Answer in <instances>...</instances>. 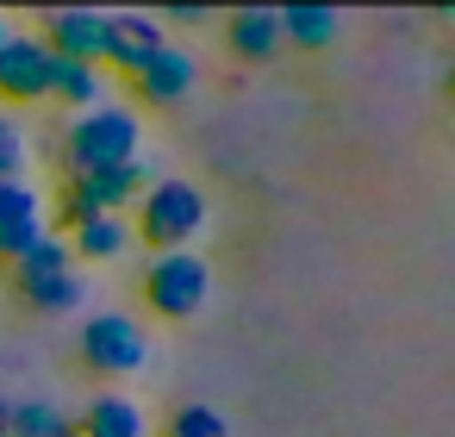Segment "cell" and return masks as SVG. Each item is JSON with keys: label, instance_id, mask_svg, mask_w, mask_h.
I'll list each match as a JSON object with an SVG mask.
<instances>
[{"label": "cell", "instance_id": "1", "mask_svg": "<svg viewBox=\"0 0 455 437\" xmlns=\"http://www.w3.org/2000/svg\"><path fill=\"white\" fill-rule=\"evenodd\" d=\"M63 175H94V169H119L132 157H144V119L119 101H100L88 113H76L57 138Z\"/></svg>", "mask_w": 455, "mask_h": 437}, {"label": "cell", "instance_id": "2", "mask_svg": "<svg viewBox=\"0 0 455 437\" xmlns=\"http://www.w3.org/2000/svg\"><path fill=\"white\" fill-rule=\"evenodd\" d=\"M206 213H212V206H206V194H200L188 175H156V182L138 194V206H132L125 219H132V238L163 256V250L194 244V238L206 231Z\"/></svg>", "mask_w": 455, "mask_h": 437}, {"label": "cell", "instance_id": "3", "mask_svg": "<svg viewBox=\"0 0 455 437\" xmlns=\"http://www.w3.org/2000/svg\"><path fill=\"white\" fill-rule=\"evenodd\" d=\"M7 275H13V294H20L32 312H44V319H63V312H76V306L88 300L82 263L69 256V238H63V231H44L20 263H7Z\"/></svg>", "mask_w": 455, "mask_h": 437}, {"label": "cell", "instance_id": "4", "mask_svg": "<svg viewBox=\"0 0 455 437\" xmlns=\"http://www.w3.org/2000/svg\"><path fill=\"white\" fill-rule=\"evenodd\" d=\"M156 175H163V169H156L150 157H132V163L94 169V175H63L57 200H44V213H57V225H63V238H69V231H76L82 219H94V213H132L138 194H144Z\"/></svg>", "mask_w": 455, "mask_h": 437}, {"label": "cell", "instance_id": "5", "mask_svg": "<svg viewBox=\"0 0 455 437\" xmlns=\"http://www.w3.org/2000/svg\"><path fill=\"white\" fill-rule=\"evenodd\" d=\"M76 350H82V368H94L107 387H119V381L150 368V331L132 312H88Z\"/></svg>", "mask_w": 455, "mask_h": 437}, {"label": "cell", "instance_id": "6", "mask_svg": "<svg viewBox=\"0 0 455 437\" xmlns=\"http://www.w3.org/2000/svg\"><path fill=\"white\" fill-rule=\"evenodd\" d=\"M206 300H212V263L200 250H163V256H150V269H144V306L156 319L181 325Z\"/></svg>", "mask_w": 455, "mask_h": 437}, {"label": "cell", "instance_id": "7", "mask_svg": "<svg viewBox=\"0 0 455 437\" xmlns=\"http://www.w3.org/2000/svg\"><path fill=\"white\" fill-rule=\"evenodd\" d=\"M51 69H57V57L44 51L38 32H7V45H0V101L51 107Z\"/></svg>", "mask_w": 455, "mask_h": 437}, {"label": "cell", "instance_id": "8", "mask_svg": "<svg viewBox=\"0 0 455 437\" xmlns=\"http://www.w3.org/2000/svg\"><path fill=\"white\" fill-rule=\"evenodd\" d=\"M38 38H44V51L63 57V63H94V69H107V13H100V7H57V13H44Z\"/></svg>", "mask_w": 455, "mask_h": 437}, {"label": "cell", "instance_id": "9", "mask_svg": "<svg viewBox=\"0 0 455 437\" xmlns=\"http://www.w3.org/2000/svg\"><path fill=\"white\" fill-rule=\"evenodd\" d=\"M51 231L44 194L20 175V182H0V263H20L38 238Z\"/></svg>", "mask_w": 455, "mask_h": 437}, {"label": "cell", "instance_id": "10", "mask_svg": "<svg viewBox=\"0 0 455 437\" xmlns=\"http://www.w3.org/2000/svg\"><path fill=\"white\" fill-rule=\"evenodd\" d=\"M163 45H169L163 38V20H150V13H107V69L113 76L138 82Z\"/></svg>", "mask_w": 455, "mask_h": 437}, {"label": "cell", "instance_id": "11", "mask_svg": "<svg viewBox=\"0 0 455 437\" xmlns=\"http://www.w3.org/2000/svg\"><path fill=\"white\" fill-rule=\"evenodd\" d=\"M225 51L237 63H275L287 45H281V13L275 7H237L225 13Z\"/></svg>", "mask_w": 455, "mask_h": 437}, {"label": "cell", "instance_id": "12", "mask_svg": "<svg viewBox=\"0 0 455 437\" xmlns=\"http://www.w3.org/2000/svg\"><path fill=\"white\" fill-rule=\"evenodd\" d=\"M132 88H138V101H150V107H181V101L200 88V63H194L181 45H163V51L150 57V69H144Z\"/></svg>", "mask_w": 455, "mask_h": 437}, {"label": "cell", "instance_id": "13", "mask_svg": "<svg viewBox=\"0 0 455 437\" xmlns=\"http://www.w3.org/2000/svg\"><path fill=\"white\" fill-rule=\"evenodd\" d=\"M88 437H150V418H144V406L125 393V387H100L88 406H82V418H76Z\"/></svg>", "mask_w": 455, "mask_h": 437}, {"label": "cell", "instance_id": "14", "mask_svg": "<svg viewBox=\"0 0 455 437\" xmlns=\"http://www.w3.org/2000/svg\"><path fill=\"white\" fill-rule=\"evenodd\" d=\"M132 219L125 213H94V219H82L76 231H69V256L76 263H119V256H132Z\"/></svg>", "mask_w": 455, "mask_h": 437}, {"label": "cell", "instance_id": "15", "mask_svg": "<svg viewBox=\"0 0 455 437\" xmlns=\"http://www.w3.org/2000/svg\"><path fill=\"white\" fill-rule=\"evenodd\" d=\"M275 13H281V45L287 51H331L343 38L337 7H275Z\"/></svg>", "mask_w": 455, "mask_h": 437}, {"label": "cell", "instance_id": "16", "mask_svg": "<svg viewBox=\"0 0 455 437\" xmlns=\"http://www.w3.org/2000/svg\"><path fill=\"white\" fill-rule=\"evenodd\" d=\"M100 101H107V69H94V63H63V57H57V69H51V107L88 113V107H100Z\"/></svg>", "mask_w": 455, "mask_h": 437}, {"label": "cell", "instance_id": "17", "mask_svg": "<svg viewBox=\"0 0 455 437\" xmlns=\"http://www.w3.org/2000/svg\"><path fill=\"white\" fill-rule=\"evenodd\" d=\"M76 425V412H63V400H13L7 406V437H63Z\"/></svg>", "mask_w": 455, "mask_h": 437}, {"label": "cell", "instance_id": "18", "mask_svg": "<svg viewBox=\"0 0 455 437\" xmlns=\"http://www.w3.org/2000/svg\"><path fill=\"white\" fill-rule=\"evenodd\" d=\"M169 437H231V418L219 406H175L169 412Z\"/></svg>", "mask_w": 455, "mask_h": 437}, {"label": "cell", "instance_id": "19", "mask_svg": "<svg viewBox=\"0 0 455 437\" xmlns=\"http://www.w3.org/2000/svg\"><path fill=\"white\" fill-rule=\"evenodd\" d=\"M26 132H20V119L13 113H0V182H20L26 175Z\"/></svg>", "mask_w": 455, "mask_h": 437}, {"label": "cell", "instance_id": "20", "mask_svg": "<svg viewBox=\"0 0 455 437\" xmlns=\"http://www.w3.org/2000/svg\"><path fill=\"white\" fill-rule=\"evenodd\" d=\"M169 20H175V26H206L212 13H206V7H169Z\"/></svg>", "mask_w": 455, "mask_h": 437}, {"label": "cell", "instance_id": "21", "mask_svg": "<svg viewBox=\"0 0 455 437\" xmlns=\"http://www.w3.org/2000/svg\"><path fill=\"white\" fill-rule=\"evenodd\" d=\"M7 406H13V400H0V437H7Z\"/></svg>", "mask_w": 455, "mask_h": 437}, {"label": "cell", "instance_id": "22", "mask_svg": "<svg viewBox=\"0 0 455 437\" xmlns=\"http://www.w3.org/2000/svg\"><path fill=\"white\" fill-rule=\"evenodd\" d=\"M63 437H88V431H82V425H69V431H63Z\"/></svg>", "mask_w": 455, "mask_h": 437}, {"label": "cell", "instance_id": "23", "mask_svg": "<svg viewBox=\"0 0 455 437\" xmlns=\"http://www.w3.org/2000/svg\"><path fill=\"white\" fill-rule=\"evenodd\" d=\"M7 32H13V26H7V20H0V45H7Z\"/></svg>", "mask_w": 455, "mask_h": 437}]
</instances>
